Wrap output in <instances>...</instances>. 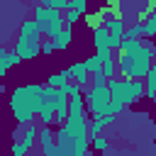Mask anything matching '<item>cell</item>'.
<instances>
[{
  "mask_svg": "<svg viewBox=\"0 0 156 156\" xmlns=\"http://www.w3.org/2000/svg\"><path fill=\"white\" fill-rule=\"evenodd\" d=\"M44 105V85L39 83H24L10 90V112L17 124H32L34 115H39Z\"/></svg>",
  "mask_w": 156,
  "mask_h": 156,
  "instance_id": "obj_1",
  "label": "cell"
},
{
  "mask_svg": "<svg viewBox=\"0 0 156 156\" xmlns=\"http://www.w3.org/2000/svg\"><path fill=\"white\" fill-rule=\"evenodd\" d=\"M154 56H156V46L154 44H144L139 51L134 54H119L117 58V68L122 78L129 80H144L154 66Z\"/></svg>",
  "mask_w": 156,
  "mask_h": 156,
  "instance_id": "obj_2",
  "label": "cell"
},
{
  "mask_svg": "<svg viewBox=\"0 0 156 156\" xmlns=\"http://www.w3.org/2000/svg\"><path fill=\"white\" fill-rule=\"evenodd\" d=\"M107 88L112 93V102H119L124 107L139 102L141 98H146V85L144 80H129V78H110L107 80Z\"/></svg>",
  "mask_w": 156,
  "mask_h": 156,
  "instance_id": "obj_3",
  "label": "cell"
},
{
  "mask_svg": "<svg viewBox=\"0 0 156 156\" xmlns=\"http://www.w3.org/2000/svg\"><path fill=\"white\" fill-rule=\"evenodd\" d=\"M41 34L49 37V39H56L61 34V29L66 27V15L61 10H54V7H46V5H34V17H32Z\"/></svg>",
  "mask_w": 156,
  "mask_h": 156,
  "instance_id": "obj_4",
  "label": "cell"
},
{
  "mask_svg": "<svg viewBox=\"0 0 156 156\" xmlns=\"http://www.w3.org/2000/svg\"><path fill=\"white\" fill-rule=\"evenodd\" d=\"M110 105H112V93L110 88H88L85 90V107H88V115L90 119H98L102 115L110 112Z\"/></svg>",
  "mask_w": 156,
  "mask_h": 156,
  "instance_id": "obj_5",
  "label": "cell"
},
{
  "mask_svg": "<svg viewBox=\"0 0 156 156\" xmlns=\"http://www.w3.org/2000/svg\"><path fill=\"white\" fill-rule=\"evenodd\" d=\"M39 127L41 124H24V134L20 141H12L10 146V156H27L34 146H37V139H39Z\"/></svg>",
  "mask_w": 156,
  "mask_h": 156,
  "instance_id": "obj_6",
  "label": "cell"
},
{
  "mask_svg": "<svg viewBox=\"0 0 156 156\" xmlns=\"http://www.w3.org/2000/svg\"><path fill=\"white\" fill-rule=\"evenodd\" d=\"M12 51H15L22 61H27V58H34V56L41 54V44H34V41H29V39H24V37H17L15 44H12Z\"/></svg>",
  "mask_w": 156,
  "mask_h": 156,
  "instance_id": "obj_7",
  "label": "cell"
},
{
  "mask_svg": "<svg viewBox=\"0 0 156 156\" xmlns=\"http://www.w3.org/2000/svg\"><path fill=\"white\" fill-rule=\"evenodd\" d=\"M71 68V76H73V83H78L80 88H88L90 85V71H88V66H85V61H76V63H71L68 66Z\"/></svg>",
  "mask_w": 156,
  "mask_h": 156,
  "instance_id": "obj_8",
  "label": "cell"
},
{
  "mask_svg": "<svg viewBox=\"0 0 156 156\" xmlns=\"http://www.w3.org/2000/svg\"><path fill=\"white\" fill-rule=\"evenodd\" d=\"M20 37H24V39H29V41H34V44H41L44 39V34H41V29H39V24L34 22V20H24L22 24H20Z\"/></svg>",
  "mask_w": 156,
  "mask_h": 156,
  "instance_id": "obj_9",
  "label": "cell"
},
{
  "mask_svg": "<svg viewBox=\"0 0 156 156\" xmlns=\"http://www.w3.org/2000/svg\"><path fill=\"white\" fill-rule=\"evenodd\" d=\"M20 56L15 54V51H10L7 46H0V76H7V71L12 68V66H20Z\"/></svg>",
  "mask_w": 156,
  "mask_h": 156,
  "instance_id": "obj_10",
  "label": "cell"
},
{
  "mask_svg": "<svg viewBox=\"0 0 156 156\" xmlns=\"http://www.w3.org/2000/svg\"><path fill=\"white\" fill-rule=\"evenodd\" d=\"M37 144H39V149H41V151L51 149V146L56 144V129H54V127L41 124V127H39V139H37Z\"/></svg>",
  "mask_w": 156,
  "mask_h": 156,
  "instance_id": "obj_11",
  "label": "cell"
},
{
  "mask_svg": "<svg viewBox=\"0 0 156 156\" xmlns=\"http://www.w3.org/2000/svg\"><path fill=\"white\" fill-rule=\"evenodd\" d=\"M110 29L102 24V27H98L95 32H93V46L95 49H105V46H110Z\"/></svg>",
  "mask_w": 156,
  "mask_h": 156,
  "instance_id": "obj_12",
  "label": "cell"
},
{
  "mask_svg": "<svg viewBox=\"0 0 156 156\" xmlns=\"http://www.w3.org/2000/svg\"><path fill=\"white\" fill-rule=\"evenodd\" d=\"M71 41H73V29L66 24V27L61 29V34L54 39V44H56V51H66V49L71 46Z\"/></svg>",
  "mask_w": 156,
  "mask_h": 156,
  "instance_id": "obj_13",
  "label": "cell"
},
{
  "mask_svg": "<svg viewBox=\"0 0 156 156\" xmlns=\"http://www.w3.org/2000/svg\"><path fill=\"white\" fill-rule=\"evenodd\" d=\"M83 22H85V24H88L93 32H95L98 27H102V24H105V20H102V15H100V7H98L95 12H88V15L83 17Z\"/></svg>",
  "mask_w": 156,
  "mask_h": 156,
  "instance_id": "obj_14",
  "label": "cell"
},
{
  "mask_svg": "<svg viewBox=\"0 0 156 156\" xmlns=\"http://www.w3.org/2000/svg\"><path fill=\"white\" fill-rule=\"evenodd\" d=\"M90 149L98 151V154H107V149H110V139L102 136V134H100V136H93V139H90Z\"/></svg>",
  "mask_w": 156,
  "mask_h": 156,
  "instance_id": "obj_15",
  "label": "cell"
},
{
  "mask_svg": "<svg viewBox=\"0 0 156 156\" xmlns=\"http://www.w3.org/2000/svg\"><path fill=\"white\" fill-rule=\"evenodd\" d=\"M141 37H144V24L141 22H134V24H129L124 29V37L122 39H141Z\"/></svg>",
  "mask_w": 156,
  "mask_h": 156,
  "instance_id": "obj_16",
  "label": "cell"
},
{
  "mask_svg": "<svg viewBox=\"0 0 156 156\" xmlns=\"http://www.w3.org/2000/svg\"><path fill=\"white\" fill-rule=\"evenodd\" d=\"M141 46H144L141 39H122V49H119V54H134V51H139Z\"/></svg>",
  "mask_w": 156,
  "mask_h": 156,
  "instance_id": "obj_17",
  "label": "cell"
},
{
  "mask_svg": "<svg viewBox=\"0 0 156 156\" xmlns=\"http://www.w3.org/2000/svg\"><path fill=\"white\" fill-rule=\"evenodd\" d=\"M85 66H88V71H90V76H93V73H102V58H100L98 54H93V56H88V58H85Z\"/></svg>",
  "mask_w": 156,
  "mask_h": 156,
  "instance_id": "obj_18",
  "label": "cell"
},
{
  "mask_svg": "<svg viewBox=\"0 0 156 156\" xmlns=\"http://www.w3.org/2000/svg\"><path fill=\"white\" fill-rule=\"evenodd\" d=\"M107 29H110V34H115V37H124V20H110L107 24H105Z\"/></svg>",
  "mask_w": 156,
  "mask_h": 156,
  "instance_id": "obj_19",
  "label": "cell"
},
{
  "mask_svg": "<svg viewBox=\"0 0 156 156\" xmlns=\"http://www.w3.org/2000/svg\"><path fill=\"white\" fill-rule=\"evenodd\" d=\"M144 85H146V98L156 100V73L149 71V76L144 78Z\"/></svg>",
  "mask_w": 156,
  "mask_h": 156,
  "instance_id": "obj_20",
  "label": "cell"
},
{
  "mask_svg": "<svg viewBox=\"0 0 156 156\" xmlns=\"http://www.w3.org/2000/svg\"><path fill=\"white\" fill-rule=\"evenodd\" d=\"M107 7L112 10L115 20H124V0H107Z\"/></svg>",
  "mask_w": 156,
  "mask_h": 156,
  "instance_id": "obj_21",
  "label": "cell"
},
{
  "mask_svg": "<svg viewBox=\"0 0 156 156\" xmlns=\"http://www.w3.org/2000/svg\"><path fill=\"white\" fill-rule=\"evenodd\" d=\"M117 63H115V58H110V61H102V76L110 80V78H117Z\"/></svg>",
  "mask_w": 156,
  "mask_h": 156,
  "instance_id": "obj_22",
  "label": "cell"
},
{
  "mask_svg": "<svg viewBox=\"0 0 156 156\" xmlns=\"http://www.w3.org/2000/svg\"><path fill=\"white\" fill-rule=\"evenodd\" d=\"M105 127H107V124H105L100 117H98V119H90V127H88V134H90V139H93V136H100Z\"/></svg>",
  "mask_w": 156,
  "mask_h": 156,
  "instance_id": "obj_23",
  "label": "cell"
},
{
  "mask_svg": "<svg viewBox=\"0 0 156 156\" xmlns=\"http://www.w3.org/2000/svg\"><path fill=\"white\" fill-rule=\"evenodd\" d=\"M144 37H146V39H154V37H156V12H154V15L149 17V22L144 24Z\"/></svg>",
  "mask_w": 156,
  "mask_h": 156,
  "instance_id": "obj_24",
  "label": "cell"
},
{
  "mask_svg": "<svg viewBox=\"0 0 156 156\" xmlns=\"http://www.w3.org/2000/svg\"><path fill=\"white\" fill-rule=\"evenodd\" d=\"M46 7H54V10L66 12V10H71V0H49V5H46Z\"/></svg>",
  "mask_w": 156,
  "mask_h": 156,
  "instance_id": "obj_25",
  "label": "cell"
},
{
  "mask_svg": "<svg viewBox=\"0 0 156 156\" xmlns=\"http://www.w3.org/2000/svg\"><path fill=\"white\" fill-rule=\"evenodd\" d=\"M63 15H66V24H68V27H73V24H76V22H78V20L83 17V15L78 12V10H66Z\"/></svg>",
  "mask_w": 156,
  "mask_h": 156,
  "instance_id": "obj_26",
  "label": "cell"
},
{
  "mask_svg": "<svg viewBox=\"0 0 156 156\" xmlns=\"http://www.w3.org/2000/svg\"><path fill=\"white\" fill-rule=\"evenodd\" d=\"M54 51H56L54 39H44V41H41V56H51Z\"/></svg>",
  "mask_w": 156,
  "mask_h": 156,
  "instance_id": "obj_27",
  "label": "cell"
},
{
  "mask_svg": "<svg viewBox=\"0 0 156 156\" xmlns=\"http://www.w3.org/2000/svg\"><path fill=\"white\" fill-rule=\"evenodd\" d=\"M107 85V78L102 76V73H93V78H90V88H105Z\"/></svg>",
  "mask_w": 156,
  "mask_h": 156,
  "instance_id": "obj_28",
  "label": "cell"
},
{
  "mask_svg": "<svg viewBox=\"0 0 156 156\" xmlns=\"http://www.w3.org/2000/svg\"><path fill=\"white\" fill-rule=\"evenodd\" d=\"M71 10H78L85 17L88 15V0H71Z\"/></svg>",
  "mask_w": 156,
  "mask_h": 156,
  "instance_id": "obj_29",
  "label": "cell"
},
{
  "mask_svg": "<svg viewBox=\"0 0 156 156\" xmlns=\"http://www.w3.org/2000/svg\"><path fill=\"white\" fill-rule=\"evenodd\" d=\"M95 54H98V56H100L102 61H110V58H115V56H112V49H110V46H105V49H95Z\"/></svg>",
  "mask_w": 156,
  "mask_h": 156,
  "instance_id": "obj_30",
  "label": "cell"
},
{
  "mask_svg": "<svg viewBox=\"0 0 156 156\" xmlns=\"http://www.w3.org/2000/svg\"><path fill=\"white\" fill-rule=\"evenodd\" d=\"M110 49H112V51H119V49H122V37H115V34H112V37H110Z\"/></svg>",
  "mask_w": 156,
  "mask_h": 156,
  "instance_id": "obj_31",
  "label": "cell"
},
{
  "mask_svg": "<svg viewBox=\"0 0 156 156\" xmlns=\"http://www.w3.org/2000/svg\"><path fill=\"white\" fill-rule=\"evenodd\" d=\"M32 5H49V0H29Z\"/></svg>",
  "mask_w": 156,
  "mask_h": 156,
  "instance_id": "obj_32",
  "label": "cell"
},
{
  "mask_svg": "<svg viewBox=\"0 0 156 156\" xmlns=\"http://www.w3.org/2000/svg\"><path fill=\"white\" fill-rule=\"evenodd\" d=\"M151 73H156V61H154V66H151Z\"/></svg>",
  "mask_w": 156,
  "mask_h": 156,
  "instance_id": "obj_33",
  "label": "cell"
},
{
  "mask_svg": "<svg viewBox=\"0 0 156 156\" xmlns=\"http://www.w3.org/2000/svg\"><path fill=\"white\" fill-rule=\"evenodd\" d=\"M154 107H156V100H154Z\"/></svg>",
  "mask_w": 156,
  "mask_h": 156,
  "instance_id": "obj_34",
  "label": "cell"
},
{
  "mask_svg": "<svg viewBox=\"0 0 156 156\" xmlns=\"http://www.w3.org/2000/svg\"><path fill=\"white\" fill-rule=\"evenodd\" d=\"M100 156H105V154H100Z\"/></svg>",
  "mask_w": 156,
  "mask_h": 156,
  "instance_id": "obj_35",
  "label": "cell"
}]
</instances>
